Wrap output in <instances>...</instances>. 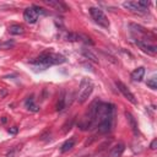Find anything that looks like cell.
<instances>
[{
	"label": "cell",
	"instance_id": "1",
	"mask_svg": "<svg viewBox=\"0 0 157 157\" xmlns=\"http://www.w3.org/2000/svg\"><path fill=\"white\" fill-rule=\"evenodd\" d=\"M65 63V58L60 54H54V53H43L42 55H39L38 58H36L34 60L31 61V64L36 67H39L42 70L52 66V65H56V64H63Z\"/></svg>",
	"mask_w": 157,
	"mask_h": 157
},
{
	"label": "cell",
	"instance_id": "2",
	"mask_svg": "<svg viewBox=\"0 0 157 157\" xmlns=\"http://www.w3.org/2000/svg\"><path fill=\"white\" fill-rule=\"evenodd\" d=\"M98 104H99V102H98V101H94V102L90 105L88 110L86 112V114L83 115V118H82V119L80 120V123H78V128H80L81 130H88V129H91V128L94 125L96 112H97Z\"/></svg>",
	"mask_w": 157,
	"mask_h": 157
},
{
	"label": "cell",
	"instance_id": "3",
	"mask_svg": "<svg viewBox=\"0 0 157 157\" xmlns=\"http://www.w3.org/2000/svg\"><path fill=\"white\" fill-rule=\"evenodd\" d=\"M93 91V82L90 78H82L81 83H80V88H78V94H77V102L78 103H85L88 97L91 96Z\"/></svg>",
	"mask_w": 157,
	"mask_h": 157
},
{
	"label": "cell",
	"instance_id": "4",
	"mask_svg": "<svg viewBox=\"0 0 157 157\" xmlns=\"http://www.w3.org/2000/svg\"><path fill=\"white\" fill-rule=\"evenodd\" d=\"M90 13H91V16H92V18L94 20L96 23H98L103 28H108L109 27V21L107 18L105 13L101 9H98V7H90Z\"/></svg>",
	"mask_w": 157,
	"mask_h": 157
},
{
	"label": "cell",
	"instance_id": "5",
	"mask_svg": "<svg viewBox=\"0 0 157 157\" xmlns=\"http://www.w3.org/2000/svg\"><path fill=\"white\" fill-rule=\"evenodd\" d=\"M115 85H117L118 90L123 93V96H124L129 102H131L132 104H136V103H137V101H136L135 96H134V94H132V92L126 87V85H124L121 81H117V82H115Z\"/></svg>",
	"mask_w": 157,
	"mask_h": 157
},
{
	"label": "cell",
	"instance_id": "6",
	"mask_svg": "<svg viewBox=\"0 0 157 157\" xmlns=\"http://www.w3.org/2000/svg\"><path fill=\"white\" fill-rule=\"evenodd\" d=\"M23 18L27 23H34L38 20V13L33 7H27L23 12Z\"/></svg>",
	"mask_w": 157,
	"mask_h": 157
},
{
	"label": "cell",
	"instance_id": "7",
	"mask_svg": "<svg viewBox=\"0 0 157 157\" xmlns=\"http://www.w3.org/2000/svg\"><path fill=\"white\" fill-rule=\"evenodd\" d=\"M136 44L147 54H151V55H155L156 52H157V48L156 45H152V44H148L147 42H142V40H136Z\"/></svg>",
	"mask_w": 157,
	"mask_h": 157
},
{
	"label": "cell",
	"instance_id": "8",
	"mask_svg": "<svg viewBox=\"0 0 157 157\" xmlns=\"http://www.w3.org/2000/svg\"><path fill=\"white\" fill-rule=\"evenodd\" d=\"M123 6H124L126 10H130V11H132V12H135V13H145V12H146V10L141 9V7L137 5V2H135V1H125V2H123Z\"/></svg>",
	"mask_w": 157,
	"mask_h": 157
},
{
	"label": "cell",
	"instance_id": "9",
	"mask_svg": "<svg viewBox=\"0 0 157 157\" xmlns=\"http://www.w3.org/2000/svg\"><path fill=\"white\" fill-rule=\"evenodd\" d=\"M144 75H145V67H142V66L136 67L131 72V80L135 81V82H140L144 78Z\"/></svg>",
	"mask_w": 157,
	"mask_h": 157
},
{
	"label": "cell",
	"instance_id": "10",
	"mask_svg": "<svg viewBox=\"0 0 157 157\" xmlns=\"http://www.w3.org/2000/svg\"><path fill=\"white\" fill-rule=\"evenodd\" d=\"M44 2H45L47 5H49V6L54 7V9H56V10H60V11H65V10H67L66 5L63 4V2L59 1V0H44Z\"/></svg>",
	"mask_w": 157,
	"mask_h": 157
},
{
	"label": "cell",
	"instance_id": "11",
	"mask_svg": "<svg viewBox=\"0 0 157 157\" xmlns=\"http://www.w3.org/2000/svg\"><path fill=\"white\" fill-rule=\"evenodd\" d=\"M125 117H126V120H128L130 128L132 129V131H134L135 134H137V131H139V129H137V123H136L135 118L132 117V114L129 113V112H125Z\"/></svg>",
	"mask_w": 157,
	"mask_h": 157
},
{
	"label": "cell",
	"instance_id": "12",
	"mask_svg": "<svg viewBox=\"0 0 157 157\" xmlns=\"http://www.w3.org/2000/svg\"><path fill=\"white\" fill-rule=\"evenodd\" d=\"M124 150H125L124 144H118V145H115V146L112 148V151H110V156H112V157H120L121 153L124 152Z\"/></svg>",
	"mask_w": 157,
	"mask_h": 157
},
{
	"label": "cell",
	"instance_id": "13",
	"mask_svg": "<svg viewBox=\"0 0 157 157\" xmlns=\"http://www.w3.org/2000/svg\"><path fill=\"white\" fill-rule=\"evenodd\" d=\"M9 32H10L11 34L18 36V34H23V32H25V28H23V26H21V25L13 23V25H11V26L9 27Z\"/></svg>",
	"mask_w": 157,
	"mask_h": 157
},
{
	"label": "cell",
	"instance_id": "14",
	"mask_svg": "<svg viewBox=\"0 0 157 157\" xmlns=\"http://www.w3.org/2000/svg\"><path fill=\"white\" fill-rule=\"evenodd\" d=\"M75 142H76V140L74 139V137H70L69 140H66L63 145H61V148H60V151L64 153V152H67V151H70L74 146H75Z\"/></svg>",
	"mask_w": 157,
	"mask_h": 157
},
{
	"label": "cell",
	"instance_id": "15",
	"mask_svg": "<svg viewBox=\"0 0 157 157\" xmlns=\"http://www.w3.org/2000/svg\"><path fill=\"white\" fill-rule=\"evenodd\" d=\"M82 55H83L85 58H87L88 60L93 61V63H98V59H97L96 54H93V53H92L91 50H88V49H82Z\"/></svg>",
	"mask_w": 157,
	"mask_h": 157
},
{
	"label": "cell",
	"instance_id": "16",
	"mask_svg": "<svg viewBox=\"0 0 157 157\" xmlns=\"http://www.w3.org/2000/svg\"><path fill=\"white\" fill-rule=\"evenodd\" d=\"M25 105H26V108H28V109H29V110H32V112H37V110H38V107L34 104V101H33V98H32V97H29V98H27V99H26Z\"/></svg>",
	"mask_w": 157,
	"mask_h": 157
},
{
	"label": "cell",
	"instance_id": "17",
	"mask_svg": "<svg viewBox=\"0 0 157 157\" xmlns=\"http://www.w3.org/2000/svg\"><path fill=\"white\" fill-rule=\"evenodd\" d=\"M15 45V42L13 40H0V49L1 50H7V49H11L12 47Z\"/></svg>",
	"mask_w": 157,
	"mask_h": 157
},
{
	"label": "cell",
	"instance_id": "18",
	"mask_svg": "<svg viewBox=\"0 0 157 157\" xmlns=\"http://www.w3.org/2000/svg\"><path fill=\"white\" fill-rule=\"evenodd\" d=\"M66 40H70V42L80 40V34H77V33H67L66 34Z\"/></svg>",
	"mask_w": 157,
	"mask_h": 157
},
{
	"label": "cell",
	"instance_id": "19",
	"mask_svg": "<svg viewBox=\"0 0 157 157\" xmlns=\"http://www.w3.org/2000/svg\"><path fill=\"white\" fill-rule=\"evenodd\" d=\"M146 85H147L150 88H152V90H156V88H157V78H156V77H152V78H150V80L146 82Z\"/></svg>",
	"mask_w": 157,
	"mask_h": 157
},
{
	"label": "cell",
	"instance_id": "20",
	"mask_svg": "<svg viewBox=\"0 0 157 157\" xmlns=\"http://www.w3.org/2000/svg\"><path fill=\"white\" fill-rule=\"evenodd\" d=\"M65 108V98H64V94L59 98V102L56 103V110H63Z\"/></svg>",
	"mask_w": 157,
	"mask_h": 157
},
{
	"label": "cell",
	"instance_id": "21",
	"mask_svg": "<svg viewBox=\"0 0 157 157\" xmlns=\"http://www.w3.org/2000/svg\"><path fill=\"white\" fill-rule=\"evenodd\" d=\"M137 5H139L141 9L147 10V6L150 5V1H146V0H140V1H137Z\"/></svg>",
	"mask_w": 157,
	"mask_h": 157
},
{
	"label": "cell",
	"instance_id": "22",
	"mask_svg": "<svg viewBox=\"0 0 157 157\" xmlns=\"http://www.w3.org/2000/svg\"><path fill=\"white\" fill-rule=\"evenodd\" d=\"M17 152H18V148H15V150L10 151V152L6 155V157H16V156H17Z\"/></svg>",
	"mask_w": 157,
	"mask_h": 157
},
{
	"label": "cell",
	"instance_id": "23",
	"mask_svg": "<svg viewBox=\"0 0 157 157\" xmlns=\"http://www.w3.org/2000/svg\"><path fill=\"white\" fill-rule=\"evenodd\" d=\"M9 132H10V134H16V132H17V128H16V126H12L11 129H9Z\"/></svg>",
	"mask_w": 157,
	"mask_h": 157
},
{
	"label": "cell",
	"instance_id": "24",
	"mask_svg": "<svg viewBox=\"0 0 157 157\" xmlns=\"http://www.w3.org/2000/svg\"><path fill=\"white\" fill-rule=\"evenodd\" d=\"M156 145H157V140L155 139V140H153V141L151 142V146H150V147H151L152 150H156Z\"/></svg>",
	"mask_w": 157,
	"mask_h": 157
}]
</instances>
